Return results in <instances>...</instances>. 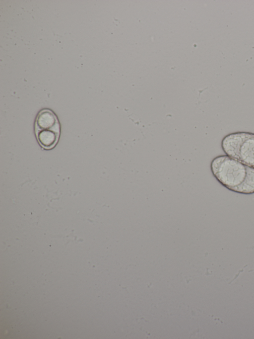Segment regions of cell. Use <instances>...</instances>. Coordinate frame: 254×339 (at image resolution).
Masks as SVG:
<instances>
[{"label": "cell", "mask_w": 254, "mask_h": 339, "mask_svg": "<svg viewBox=\"0 0 254 339\" xmlns=\"http://www.w3.org/2000/svg\"><path fill=\"white\" fill-rule=\"evenodd\" d=\"M225 154L254 168V133L236 132L228 134L221 141Z\"/></svg>", "instance_id": "7a4b0ae2"}, {"label": "cell", "mask_w": 254, "mask_h": 339, "mask_svg": "<svg viewBox=\"0 0 254 339\" xmlns=\"http://www.w3.org/2000/svg\"><path fill=\"white\" fill-rule=\"evenodd\" d=\"M210 169L216 180L229 190L244 194L254 193V168L226 155L214 158Z\"/></svg>", "instance_id": "6da1fadb"}, {"label": "cell", "mask_w": 254, "mask_h": 339, "mask_svg": "<svg viewBox=\"0 0 254 339\" xmlns=\"http://www.w3.org/2000/svg\"><path fill=\"white\" fill-rule=\"evenodd\" d=\"M34 131L40 146L46 150L54 148L59 142L61 126L56 114L51 109L40 110L36 118Z\"/></svg>", "instance_id": "3957f363"}]
</instances>
